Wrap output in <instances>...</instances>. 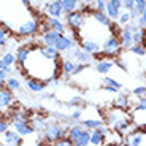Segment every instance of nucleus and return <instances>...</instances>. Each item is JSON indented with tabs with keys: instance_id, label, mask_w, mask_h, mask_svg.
Listing matches in <instances>:
<instances>
[{
	"instance_id": "1",
	"label": "nucleus",
	"mask_w": 146,
	"mask_h": 146,
	"mask_svg": "<svg viewBox=\"0 0 146 146\" xmlns=\"http://www.w3.org/2000/svg\"><path fill=\"white\" fill-rule=\"evenodd\" d=\"M102 52L106 56L108 60H114L117 56H121V51H122V48L119 44V38L114 35H110L106 36L105 40L102 41Z\"/></svg>"
},
{
	"instance_id": "2",
	"label": "nucleus",
	"mask_w": 146,
	"mask_h": 146,
	"mask_svg": "<svg viewBox=\"0 0 146 146\" xmlns=\"http://www.w3.org/2000/svg\"><path fill=\"white\" fill-rule=\"evenodd\" d=\"M65 132L67 130L60 124L51 122V124H48L46 129L43 130V140L48 145H54V143H57L59 140H62L64 137H65Z\"/></svg>"
},
{
	"instance_id": "3",
	"label": "nucleus",
	"mask_w": 146,
	"mask_h": 146,
	"mask_svg": "<svg viewBox=\"0 0 146 146\" xmlns=\"http://www.w3.org/2000/svg\"><path fill=\"white\" fill-rule=\"evenodd\" d=\"M84 24H86V16H84L80 10L65 15V26L68 27L70 30L78 32V30H81L84 27Z\"/></svg>"
},
{
	"instance_id": "4",
	"label": "nucleus",
	"mask_w": 146,
	"mask_h": 146,
	"mask_svg": "<svg viewBox=\"0 0 146 146\" xmlns=\"http://www.w3.org/2000/svg\"><path fill=\"white\" fill-rule=\"evenodd\" d=\"M38 32V21L35 18H29L24 22H21L16 29V33L21 36H32Z\"/></svg>"
},
{
	"instance_id": "5",
	"label": "nucleus",
	"mask_w": 146,
	"mask_h": 146,
	"mask_svg": "<svg viewBox=\"0 0 146 146\" xmlns=\"http://www.w3.org/2000/svg\"><path fill=\"white\" fill-rule=\"evenodd\" d=\"M67 59L70 60H76V64H86V65H91L92 62V56L88 54L86 51H83L81 48H73L72 51L65 52Z\"/></svg>"
},
{
	"instance_id": "6",
	"label": "nucleus",
	"mask_w": 146,
	"mask_h": 146,
	"mask_svg": "<svg viewBox=\"0 0 146 146\" xmlns=\"http://www.w3.org/2000/svg\"><path fill=\"white\" fill-rule=\"evenodd\" d=\"M121 10H122V0H106V16H108L111 21L119 18Z\"/></svg>"
},
{
	"instance_id": "7",
	"label": "nucleus",
	"mask_w": 146,
	"mask_h": 146,
	"mask_svg": "<svg viewBox=\"0 0 146 146\" xmlns=\"http://www.w3.org/2000/svg\"><path fill=\"white\" fill-rule=\"evenodd\" d=\"M54 48L59 52H68L75 48V41H73L67 33H60V36H59V40H57V43H56Z\"/></svg>"
},
{
	"instance_id": "8",
	"label": "nucleus",
	"mask_w": 146,
	"mask_h": 146,
	"mask_svg": "<svg viewBox=\"0 0 146 146\" xmlns=\"http://www.w3.org/2000/svg\"><path fill=\"white\" fill-rule=\"evenodd\" d=\"M3 140H5V145L7 146H22V137L16 130H13V129H8L5 132Z\"/></svg>"
},
{
	"instance_id": "9",
	"label": "nucleus",
	"mask_w": 146,
	"mask_h": 146,
	"mask_svg": "<svg viewBox=\"0 0 146 146\" xmlns=\"http://www.w3.org/2000/svg\"><path fill=\"white\" fill-rule=\"evenodd\" d=\"M38 52H40L44 59H48V60H59V57H60V52H59L54 46L40 44V46H38Z\"/></svg>"
},
{
	"instance_id": "10",
	"label": "nucleus",
	"mask_w": 146,
	"mask_h": 146,
	"mask_svg": "<svg viewBox=\"0 0 146 146\" xmlns=\"http://www.w3.org/2000/svg\"><path fill=\"white\" fill-rule=\"evenodd\" d=\"M11 124H13V130H16L21 137H29L35 132L32 125L29 124V121H18V122H11Z\"/></svg>"
},
{
	"instance_id": "11",
	"label": "nucleus",
	"mask_w": 146,
	"mask_h": 146,
	"mask_svg": "<svg viewBox=\"0 0 146 146\" xmlns=\"http://www.w3.org/2000/svg\"><path fill=\"white\" fill-rule=\"evenodd\" d=\"M119 44H121V48H122V51H129L132 46H133V40H132V32L130 30H127L124 27V29L121 30V33H119Z\"/></svg>"
},
{
	"instance_id": "12",
	"label": "nucleus",
	"mask_w": 146,
	"mask_h": 146,
	"mask_svg": "<svg viewBox=\"0 0 146 146\" xmlns=\"http://www.w3.org/2000/svg\"><path fill=\"white\" fill-rule=\"evenodd\" d=\"M80 48L83 49V51H86L88 54H91V56H94L95 52L100 51V44L95 40H92V38H84V40H81L80 41Z\"/></svg>"
},
{
	"instance_id": "13",
	"label": "nucleus",
	"mask_w": 146,
	"mask_h": 146,
	"mask_svg": "<svg viewBox=\"0 0 146 146\" xmlns=\"http://www.w3.org/2000/svg\"><path fill=\"white\" fill-rule=\"evenodd\" d=\"M46 13H48V16H51V18H60L62 13H64L60 0H49L46 3Z\"/></svg>"
},
{
	"instance_id": "14",
	"label": "nucleus",
	"mask_w": 146,
	"mask_h": 146,
	"mask_svg": "<svg viewBox=\"0 0 146 146\" xmlns=\"http://www.w3.org/2000/svg\"><path fill=\"white\" fill-rule=\"evenodd\" d=\"M30 51H32V49H30L29 44H24V46H19L18 51L15 52V54H16V64H18L19 68H22V67H24L26 60L29 59V56H30Z\"/></svg>"
},
{
	"instance_id": "15",
	"label": "nucleus",
	"mask_w": 146,
	"mask_h": 146,
	"mask_svg": "<svg viewBox=\"0 0 146 146\" xmlns=\"http://www.w3.org/2000/svg\"><path fill=\"white\" fill-rule=\"evenodd\" d=\"M29 124L32 125V129L35 132H41L46 129L48 122H46V117L43 116V114H32L29 119Z\"/></svg>"
},
{
	"instance_id": "16",
	"label": "nucleus",
	"mask_w": 146,
	"mask_h": 146,
	"mask_svg": "<svg viewBox=\"0 0 146 146\" xmlns=\"http://www.w3.org/2000/svg\"><path fill=\"white\" fill-rule=\"evenodd\" d=\"M122 133H119V132L116 130H111L110 129V132L105 135V140H103V145L102 146H116V145H121L122 143Z\"/></svg>"
},
{
	"instance_id": "17",
	"label": "nucleus",
	"mask_w": 146,
	"mask_h": 146,
	"mask_svg": "<svg viewBox=\"0 0 146 146\" xmlns=\"http://www.w3.org/2000/svg\"><path fill=\"white\" fill-rule=\"evenodd\" d=\"M44 21H46L49 30H56V32H59V33H65L67 32V26L60 21V18H51V16H48Z\"/></svg>"
},
{
	"instance_id": "18",
	"label": "nucleus",
	"mask_w": 146,
	"mask_h": 146,
	"mask_svg": "<svg viewBox=\"0 0 146 146\" xmlns=\"http://www.w3.org/2000/svg\"><path fill=\"white\" fill-rule=\"evenodd\" d=\"M89 16H91V19H94V21L102 27H110L111 22H113L108 16H106V13H102V11H97V10H92Z\"/></svg>"
},
{
	"instance_id": "19",
	"label": "nucleus",
	"mask_w": 146,
	"mask_h": 146,
	"mask_svg": "<svg viewBox=\"0 0 146 146\" xmlns=\"http://www.w3.org/2000/svg\"><path fill=\"white\" fill-rule=\"evenodd\" d=\"M11 103H13V92L2 88L0 89V111L7 110Z\"/></svg>"
},
{
	"instance_id": "20",
	"label": "nucleus",
	"mask_w": 146,
	"mask_h": 146,
	"mask_svg": "<svg viewBox=\"0 0 146 146\" xmlns=\"http://www.w3.org/2000/svg\"><path fill=\"white\" fill-rule=\"evenodd\" d=\"M59 36H60V33L56 32V30H48L46 33H43L40 38V41L43 44H46V46H56V43H57Z\"/></svg>"
},
{
	"instance_id": "21",
	"label": "nucleus",
	"mask_w": 146,
	"mask_h": 146,
	"mask_svg": "<svg viewBox=\"0 0 146 146\" xmlns=\"http://www.w3.org/2000/svg\"><path fill=\"white\" fill-rule=\"evenodd\" d=\"M113 108L127 111V110L130 108V99H129V95L127 94H117V97L113 102Z\"/></svg>"
},
{
	"instance_id": "22",
	"label": "nucleus",
	"mask_w": 146,
	"mask_h": 146,
	"mask_svg": "<svg viewBox=\"0 0 146 146\" xmlns=\"http://www.w3.org/2000/svg\"><path fill=\"white\" fill-rule=\"evenodd\" d=\"M75 65L76 64L73 62V60H70V59H65V60L60 62V75H62L64 80H68V76H72L73 70H75Z\"/></svg>"
},
{
	"instance_id": "23",
	"label": "nucleus",
	"mask_w": 146,
	"mask_h": 146,
	"mask_svg": "<svg viewBox=\"0 0 146 146\" xmlns=\"http://www.w3.org/2000/svg\"><path fill=\"white\" fill-rule=\"evenodd\" d=\"M80 124H81V127L86 129V130H95V129H99L103 125V121L95 119V117H88V119H81Z\"/></svg>"
},
{
	"instance_id": "24",
	"label": "nucleus",
	"mask_w": 146,
	"mask_h": 146,
	"mask_svg": "<svg viewBox=\"0 0 146 146\" xmlns=\"http://www.w3.org/2000/svg\"><path fill=\"white\" fill-rule=\"evenodd\" d=\"M26 86L30 92H43L44 88H46V84L43 81H38V80H33V78H26Z\"/></svg>"
},
{
	"instance_id": "25",
	"label": "nucleus",
	"mask_w": 146,
	"mask_h": 146,
	"mask_svg": "<svg viewBox=\"0 0 146 146\" xmlns=\"http://www.w3.org/2000/svg\"><path fill=\"white\" fill-rule=\"evenodd\" d=\"M60 5H62V11L64 13H73L81 8V0H60Z\"/></svg>"
},
{
	"instance_id": "26",
	"label": "nucleus",
	"mask_w": 146,
	"mask_h": 146,
	"mask_svg": "<svg viewBox=\"0 0 146 146\" xmlns=\"http://www.w3.org/2000/svg\"><path fill=\"white\" fill-rule=\"evenodd\" d=\"M113 65H114V60H99V62H95V70H97V73L106 75V73L111 72Z\"/></svg>"
},
{
	"instance_id": "27",
	"label": "nucleus",
	"mask_w": 146,
	"mask_h": 146,
	"mask_svg": "<svg viewBox=\"0 0 146 146\" xmlns=\"http://www.w3.org/2000/svg\"><path fill=\"white\" fill-rule=\"evenodd\" d=\"M5 89H8V91H11V92H18V91H21V83H19L18 78L8 76L7 83H5Z\"/></svg>"
},
{
	"instance_id": "28",
	"label": "nucleus",
	"mask_w": 146,
	"mask_h": 146,
	"mask_svg": "<svg viewBox=\"0 0 146 146\" xmlns=\"http://www.w3.org/2000/svg\"><path fill=\"white\" fill-rule=\"evenodd\" d=\"M84 105L86 102L81 95H72V99L65 102V106H70V108H83Z\"/></svg>"
},
{
	"instance_id": "29",
	"label": "nucleus",
	"mask_w": 146,
	"mask_h": 146,
	"mask_svg": "<svg viewBox=\"0 0 146 146\" xmlns=\"http://www.w3.org/2000/svg\"><path fill=\"white\" fill-rule=\"evenodd\" d=\"M102 84H103V86H111V88L117 89V91H121V89L124 88V86H122V83H119L117 80L110 78V76H103L102 78Z\"/></svg>"
},
{
	"instance_id": "30",
	"label": "nucleus",
	"mask_w": 146,
	"mask_h": 146,
	"mask_svg": "<svg viewBox=\"0 0 146 146\" xmlns=\"http://www.w3.org/2000/svg\"><path fill=\"white\" fill-rule=\"evenodd\" d=\"M129 51H130L132 54L138 56V57H145V56H146V46H145V44H133Z\"/></svg>"
},
{
	"instance_id": "31",
	"label": "nucleus",
	"mask_w": 146,
	"mask_h": 146,
	"mask_svg": "<svg viewBox=\"0 0 146 146\" xmlns=\"http://www.w3.org/2000/svg\"><path fill=\"white\" fill-rule=\"evenodd\" d=\"M2 60H3L7 65H11V67H13V65L16 64V54H15L13 51H7L3 56H2Z\"/></svg>"
},
{
	"instance_id": "32",
	"label": "nucleus",
	"mask_w": 146,
	"mask_h": 146,
	"mask_svg": "<svg viewBox=\"0 0 146 146\" xmlns=\"http://www.w3.org/2000/svg\"><path fill=\"white\" fill-rule=\"evenodd\" d=\"M145 8H146V0H133V11L138 16H141Z\"/></svg>"
},
{
	"instance_id": "33",
	"label": "nucleus",
	"mask_w": 146,
	"mask_h": 146,
	"mask_svg": "<svg viewBox=\"0 0 146 146\" xmlns=\"http://www.w3.org/2000/svg\"><path fill=\"white\" fill-rule=\"evenodd\" d=\"M132 21V18H130V13H129V11H124V13H121L119 15V18H117V24H119V26H127L129 22Z\"/></svg>"
},
{
	"instance_id": "34",
	"label": "nucleus",
	"mask_w": 146,
	"mask_h": 146,
	"mask_svg": "<svg viewBox=\"0 0 146 146\" xmlns=\"http://www.w3.org/2000/svg\"><path fill=\"white\" fill-rule=\"evenodd\" d=\"M114 65L121 67L122 70H129V65H127V62H125V59L122 57V56H117V57L114 59Z\"/></svg>"
},
{
	"instance_id": "35",
	"label": "nucleus",
	"mask_w": 146,
	"mask_h": 146,
	"mask_svg": "<svg viewBox=\"0 0 146 146\" xmlns=\"http://www.w3.org/2000/svg\"><path fill=\"white\" fill-rule=\"evenodd\" d=\"M81 114H83V108H75L73 113L70 114V119L72 121H76V124L81 121Z\"/></svg>"
},
{
	"instance_id": "36",
	"label": "nucleus",
	"mask_w": 146,
	"mask_h": 146,
	"mask_svg": "<svg viewBox=\"0 0 146 146\" xmlns=\"http://www.w3.org/2000/svg\"><path fill=\"white\" fill-rule=\"evenodd\" d=\"M88 67H91V65H86V64H76V65H75V70H73V73H72V76L81 75V73L84 72V70L88 68Z\"/></svg>"
},
{
	"instance_id": "37",
	"label": "nucleus",
	"mask_w": 146,
	"mask_h": 146,
	"mask_svg": "<svg viewBox=\"0 0 146 146\" xmlns=\"http://www.w3.org/2000/svg\"><path fill=\"white\" fill-rule=\"evenodd\" d=\"M137 111H146V97H138V102L135 105Z\"/></svg>"
},
{
	"instance_id": "38",
	"label": "nucleus",
	"mask_w": 146,
	"mask_h": 146,
	"mask_svg": "<svg viewBox=\"0 0 146 146\" xmlns=\"http://www.w3.org/2000/svg\"><path fill=\"white\" fill-rule=\"evenodd\" d=\"M135 22H137V26H138L140 29H146V8H145V11L141 13V16H140Z\"/></svg>"
},
{
	"instance_id": "39",
	"label": "nucleus",
	"mask_w": 146,
	"mask_h": 146,
	"mask_svg": "<svg viewBox=\"0 0 146 146\" xmlns=\"http://www.w3.org/2000/svg\"><path fill=\"white\" fill-rule=\"evenodd\" d=\"M132 92H133V95H135V97H145V94H146V86H138V88H135Z\"/></svg>"
},
{
	"instance_id": "40",
	"label": "nucleus",
	"mask_w": 146,
	"mask_h": 146,
	"mask_svg": "<svg viewBox=\"0 0 146 146\" xmlns=\"http://www.w3.org/2000/svg\"><path fill=\"white\" fill-rule=\"evenodd\" d=\"M54 146H73V141L67 137H64L62 140H59L57 143H54Z\"/></svg>"
},
{
	"instance_id": "41",
	"label": "nucleus",
	"mask_w": 146,
	"mask_h": 146,
	"mask_svg": "<svg viewBox=\"0 0 146 146\" xmlns=\"http://www.w3.org/2000/svg\"><path fill=\"white\" fill-rule=\"evenodd\" d=\"M8 129H10V122L5 119H0V135H3Z\"/></svg>"
},
{
	"instance_id": "42",
	"label": "nucleus",
	"mask_w": 146,
	"mask_h": 146,
	"mask_svg": "<svg viewBox=\"0 0 146 146\" xmlns=\"http://www.w3.org/2000/svg\"><path fill=\"white\" fill-rule=\"evenodd\" d=\"M7 78H8V73L0 70V89L5 88V83H7Z\"/></svg>"
},
{
	"instance_id": "43",
	"label": "nucleus",
	"mask_w": 146,
	"mask_h": 146,
	"mask_svg": "<svg viewBox=\"0 0 146 146\" xmlns=\"http://www.w3.org/2000/svg\"><path fill=\"white\" fill-rule=\"evenodd\" d=\"M122 8H125V11L133 10V0H122Z\"/></svg>"
},
{
	"instance_id": "44",
	"label": "nucleus",
	"mask_w": 146,
	"mask_h": 146,
	"mask_svg": "<svg viewBox=\"0 0 146 146\" xmlns=\"http://www.w3.org/2000/svg\"><path fill=\"white\" fill-rule=\"evenodd\" d=\"M103 91H106V92H110V94H114V95H116V94H117V92H119V91H117V89H114V88H111V86H103Z\"/></svg>"
},
{
	"instance_id": "45",
	"label": "nucleus",
	"mask_w": 146,
	"mask_h": 146,
	"mask_svg": "<svg viewBox=\"0 0 146 146\" xmlns=\"http://www.w3.org/2000/svg\"><path fill=\"white\" fill-rule=\"evenodd\" d=\"M92 3H95V0H81V5H91L92 7Z\"/></svg>"
},
{
	"instance_id": "46",
	"label": "nucleus",
	"mask_w": 146,
	"mask_h": 146,
	"mask_svg": "<svg viewBox=\"0 0 146 146\" xmlns=\"http://www.w3.org/2000/svg\"><path fill=\"white\" fill-rule=\"evenodd\" d=\"M7 67L8 65L3 62V60H2V57H0V70H3V72H5V70H7Z\"/></svg>"
},
{
	"instance_id": "47",
	"label": "nucleus",
	"mask_w": 146,
	"mask_h": 146,
	"mask_svg": "<svg viewBox=\"0 0 146 146\" xmlns=\"http://www.w3.org/2000/svg\"><path fill=\"white\" fill-rule=\"evenodd\" d=\"M95 3H106V0H95Z\"/></svg>"
},
{
	"instance_id": "48",
	"label": "nucleus",
	"mask_w": 146,
	"mask_h": 146,
	"mask_svg": "<svg viewBox=\"0 0 146 146\" xmlns=\"http://www.w3.org/2000/svg\"><path fill=\"white\" fill-rule=\"evenodd\" d=\"M116 146H122V143H121V145H116Z\"/></svg>"
},
{
	"instance_id": "49",
	"label": "nucleus",
	"mask_w": 146,
	"mask_h": 146,
	"mask_svg": "<svg viewBox=\"0 0 146 146\" xmlns=\"http://www.w3.org/2000/svg\"><path fill=\"white\" fill-rule=\"evenodd\" d=\"M145 97H146V94H145Z\"/></svg>"
}]
</instances>
